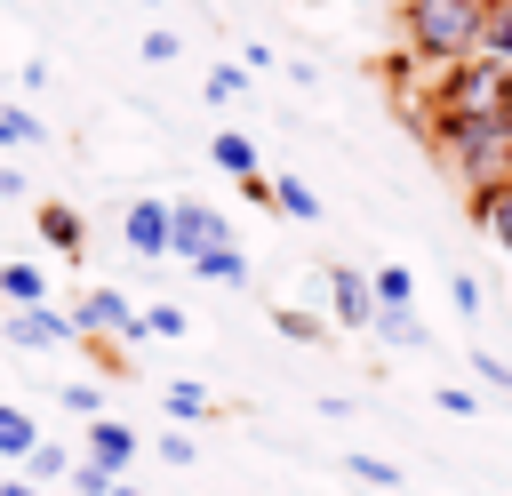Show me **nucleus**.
Instances as JSON below:
<instances>
[{"label": "nucleus", "mask_w": 512, "mask_h": 496, "mask_svg": "<svg viewBox=\"0 0 512 496\" xmlns=\"http://www.w3.org/2000/svg\"><path fill=\"white\" fill-rule=\"evenodd\" d=\"M432 152L472 184V200L512 184V120H448L432 128Z\"/></svg>", "instance_id": "1"}, {"label": "nucleus", "mask_w": 512, "mask_h": 496, "mask_svg": "<svg viewBox=\"0 0 512 496\" xmlns=\"http://www.w3.org/2000/svg\"><path fill=\"white\" fill-rule=\"evenodd\" d=\"M480 24H488V0H408V56L448 72L480 56Z\"/></svg>", "instance_id": "2"}, {"label": "nucleus", "mask_w": 512, "mask_h": 496, "mask_svg": "<svg viewBox=\"0 0 512 496\" xmlns=\"http://www.w3.org/2000/svg\"><path fill=\"white\" fill-rule=\"evenodd\" d=\"M448 120H512V72L488 56H464L432 80V128Z\"/></svg>", "instance_id": "3"}, {"label": "nucleus", "mask_w": 512, "mask_h": 496, "mask_svg": "<svg viewBox=\"0 0 512 496\" xmlns=\"http://www.w3.org/2000/svg\"><path fill=\"white\" fill-rule=\"evenodd\" d=\"M208 248H232V224H224V208H208V200H168V256H208Z\"/></svg>", "instance_id": "4"}, {"label": "nucleus", "mask_w": 512, "mask_h": 496, "mask_svg": "<svg viewBox=\"0 0 512 496\" xmlns=\"http://www.w3.org/2000/svg\"><path fill=\"white\" fill-rule=\"evenodd\" d=\"M72 328H104V336H144V312H136L128 296H112V288H88V296L72 304Z\"/></svg>", "instance_id": "5"}, {"label": "nucleus", "mask_w": 512, "mask_h": 496, "mask_svg": "<svg viewBox=\"0 0 512 496\" xmlns=\"http://www.w3.org/2000/svg\"><path fill=\"white\" fill-rule=\"evenodd\" d=\"M0 336H8V344H24V352H48V344H72L80 328H72V312L32 304V312H8V320H0Z\"/></svg>", "instance_id": "6"}, {"label": "nucleus", "mask_w": 512, "mask_h": 496, "mask_svg": "<svg viewBox=\"0 0 512 496\" xmlns=\"http://www.w3.org/2000/svg\"><path fill=\"white\" fill-rule=\"evenodd\" d=\"M120 232L136 256H168V200H128L120 208Z\"/></svg>", "instance_id": "7"}, {"label": "nucleus", "mask_w": 512, "mask_h": 496, "mask_svg": "<svg viewBox=\"0 0 512 496\" xmlns=\"http://www.w3.org/2000/svg\"><path fill=\"white\" fill-rule=\"evenodd\" d=\"M88 464H104L120 480V464H136V424L120 416H88Z\"/></svg>", "instance_id": "8"}, {"label": "nucleus", "mask_w": 512, "mask_h": 496, "mask_svg": "<svg viewBox=\"0 0 512 496\" xmlns=\"http://www.w3.org/2000/svg\"><path fill=\"white\" fill-rule=\"evenodd\" d=\"M328 304H336V320H344V328H368V320H376V304H368V272L328 264Z\"/></svg>", "instance_id": "9"}, {"label": "nucleus", "mask_w": 512, "mask_h": 496, "mask_svg": "<svg viewBox=\"0 0 512 496\" xmlns=\"http://www.w3.org/2000/svg\"><path fill=\"white\" fill-rule=\"evenodd\" d=\"M368 328H376L384 344H400V352H416V344H432V328H424V320H416L408 304H376V320H368Z\"/></svg>", "instance_id": "10"}, {"label": "nucleus", "mask_w": 512, "mask_h": 496, "mask_svg": "<svg viewBox=\"0 0 512 496\" xmlns=\"http://www.w3.org/2000/svg\"><path fill=\"white\" fill-rule=\"evenodd\" d=\"M40 240H48V248H64V256H80V248H88L80 208H64V200H56V208H40Z\"/></svg>", "instance_id": "11"}, {"label": "nucleus", "mask_w": 512, "mask_h": 496, "mask_svg": "<svg viewBox=\"0 0 512 496\" xmlns=\"http://www.w3.org/2000/svg\"><path fill=\"white\" fill-rule=\"evenodd\" d=\"M0 296H8L16 312L48 304V272H40V264H0Z\"/></svg>", "instance_id": "12"}, {"label": "nucleus", "mask_w": 512, "mask_h": 496, "mask_svg": "<svg viewBox=\"0 0 512 496\" xmlns=\"http://www.w3.org/2000/svg\"><path fill=\"white\" fill-rule=\"evenodd\" d=\"M160 408H168V416H176V424H200V416H216V392H208V384H192V376H176V384H168V400H160Z\"/></svg>", "instance_id": "13"}, {"label": "nucleus", "mask_w": 512, "mask_h": 496, "mask_svg": "<svg viewBox=\"0 0 512 496\" xmlns=\"http://www.w3.org/2000/svg\"><path fill=\"white\" fill-rule=\"evenodd\" d=\"M480 56L512 72V0H488V24H480Z\"/></svg>", "instance_id": "14"}, {"label": "nucleus", "mask_w": 512, "mask_h": 496, "mask_svg": "<svg viewBox=\"0 0 512 496\" xmlns=\"http://www.w3.org/2000/svg\"><path fill=\"white\" fill-rule=\"evenodd\" d=\"M192 272H200V280H216V288H240V280H248V256H240V240H232V248L192 256Z\"/></svg>", "instance_id": "15"}, {"label": "nucleus", "mask_w": 512, "mask_h": 496, "mask_svg": "<svg viewBox=\"0 0 512 496\" xmlns=\"http://www.w3.org/2000/svg\"><path fill=\"white\" fill-rule=\"evenodd\" d=\"M32 448H40V424H32L24 408H8V400H0V456H16V464H24Z\"/></svg>", "instance_id": "16"}, {"label": "nucleus", "mask_w": 512, "mask_h": 496, "mask_svg": "<svg viewBox=\"0 0 512 496\" xmlns=\"http://www.w3.org/2000/svg\"><path fill=\"white\" fill-rule=\"evenodd\" d=\"M208 152H216V168H224V176H256V136H240V128H224V136H216Z\"/></svg>", "instance_id": "17"}, {"label": "nucleus", "mask_w": 512, "mask_h": 496, "mask_svg": "<svg viewBox=\"0 0 512 496\" xmlns=\"http://www.w3.org/2000/svg\"><path fill=\"white\" fill-rule=\"evenodd\" d=\"M408 296H416V272L408 264H376L368 272V304H408Z\"/></svg>", "instance_id": "18"}, {"label": "nucleus", "mask_w": 512, "mask_h": 496, "mask_svg": "<svg viewBox=\"0 0 512 496\" xmlns=\"http://www.w3.org/2000/svg\"><path fill=\"white\" fill-rule=\"evenodd\" d=\"M272 200H280V216H296V224H312V216H320V200H312V184H304V176H272Z\"/></svg>", "instance_id": "19"}, {"label": "nucleus", "mask_w": 512, "mask_h": 496, "mask_svg": "<svg viewBox=\"0 0 512 496\" xmlns=\"http://www.w3.org/2000/svg\"><path fill=\"white\" fill-rule=\"evenodd\" d=\"M480 224H488V240L512 248V184H504V192H480Z\"/></svg>", "instance_id": "20"}, {"label": "nucleus", "mask_w": 512, "mask_h": 496, "mask_svg": "<svg viewBox=\"0 0 512 496\" xmlns=\"http://www.w3.org/2000/svg\"><path fill=\"white\" fill-rule=\"evenodd\" d=\"M0 144H40V120L24 104H0Z\"/></svg>", "instance_id": "21"}, {"label": "nucleus", "mask_w": 512, "mask_h": 496, "mask_svg": "<svg viewBox=\"0 0 512 496\" xmlns=\"http://www.w3.org/2000/svg\"><path fill=\"white\" fill-rule=\"evenodd\" d=\"M272 320H280V336H296V344H312V336H320V320H312L304 304H272Z\"/></svg>", "instance_id": "22"}, {"label": "nucleus", "mask_w": 512, "mask_h": 496, "mask_svg": "<svg viewBox=\"0 0 512 496\" xmlns=\"http://www.w3.org/2000/svg\"><path fill=\"white\" fill-rule=\"evenodd\" d=\"M208 96H216V104L248 96V72H240V64H216V72H208Z\"/></svg>", "instance_id": "23"}, {"label": "nucleus", "mask_w": 512, "mask_h": 496, "mask_svg": "<svg viewBox=\"0 0 512 496\" xmlns=\"http://www.w3.org/2000/svg\"><path fill=\"white\" fill-rule=\"evenodd\" d=\"M64 464H72V456H64V448H56V440H40V448H32V456H24V472H32V480H56V472H64Z\"/></svg>", "instance_id": "24"}, {"label": "nucleus", "mask_w": 512, "mask_h": 496, "mask_svg": "<svg viewBox=\"0 0 512 496\" xmlns=\"http://www.w3.org/2000/svg\"><path fill=\"white\" fill-rule=\"evenodd\" d=\"M144 328H152V336H192V320H184L176 304H152V312H144Z\"/></svg>", "instance_id": "25"}, {"label": "nucleus", "mask_w": 512, "mask_h": 496, "mask_svg": "<svg viewBox=\"0 0 512 496\" xmlns=\"http://www.w3.org/2000/svg\"><path fill=\"white\" fill-rule=\"evenodd\" d=\"M344 464H352L368 488H392V480H400V464H384V456H344Z\"/></svg>", "instance_id": "26"}, {"label": "nucleus", "mask_w": 512, "mask_h": 496, "mask_svg": "<svg viewBox=\"0 0 512 496\" xmlns=\"http://www.w3.org/2000/svg\"><path fill=\"white\" fill-rule=\"evenodd\" d=\"M72 488H80V496H112V488H120V480H112V472H104V464H72Z\"/></svg>", "instance_id": "27"}, {"label": "nucleus", "mask_w": 512, "mask_h": 496, "mask_svg": "<svg viewBox=\"0 0 512 496\" xmlns=\"http://www.w3.org/2000/svg\"><path fill=\"white\" fill-rule=\"evenodd\" d=\"M144 56L152 64H176V32H144Z\"/></svg>", "instance_id": "28"}, {"label": "nucleus", "mask_w": 512, "mask_h": 496, "mask_svg": "<svg viewBox=\"0 0 512 496\" xmlns=\"http://www.w3.org/2000/svg\"><path fill=\"white\" fill-rule=\"evenodd\" d=\"M64 400H72V408H80V416H104V392H96V384H72V392H64Z\"/></svg>", "instance_id": "29"}, {"label": "nucleus", "mask_w": 512, "mask_h": 496, "mask_svg": "<svg viewBox=\"0 0 512 496\" xmlns=\"http://www.w3.org/2000/svg\"><path fill=\"white\" fill-rule=\"evenodd\" d=\"M440 408H448V416H472V408H480V392H464V384H448V392H440Z\"/></svg>", "instance_id": "30"}, {"label": "nucleus", "mask_w": 512, "mask_h": 496, "mask_svg": "<svg viewBox=\"0 0 512 496\" xmlns=\"http://www.w3.org/2000/svg\"><path fill=\"white\" fill-rule=\"evenodd\" d=\"M0 200H24V176L16 168H0Z\"/></svg>", "instance_id": "31"}, {"label": "nucleus", "mask_w": 512, "mask_h": 496, "mask_svg": "<svg viewBox=\"0 0 512 496\" xmlns=\"http://www.w3.org/2000/svg\"><path fill=\"white\" fill-rule=\"evenodd\" d=\"M0 496H32V480H0Z\"/></svg>", "instance_id": "32"}, {"label": "nucleus", "mask_w": 512, "mask_h": 496, "mask_svg": "<svg viewBox=\"0 0 512 496\" xmlns=\"http://www.w3.org/2000/svg\"><path fill=\"white\" fill-rule=\"evenodd\" d=\"M112 496H144V488H112Z\"/></svg>", "instance_id": "33"}, {"label": "nucleus", "mask_w": 512, "mask_h": 496, "mask_svg": "<svg viewBox=\"0 0 512 496\" xmlns=\"http://www.w3.org/2000/svg\"><path fill=\"white\" fill-rule=\"evenodd\" d=\"M136 8H152V0H136Z\"/></svg>", "instance_id": "34"}]
</instances>
